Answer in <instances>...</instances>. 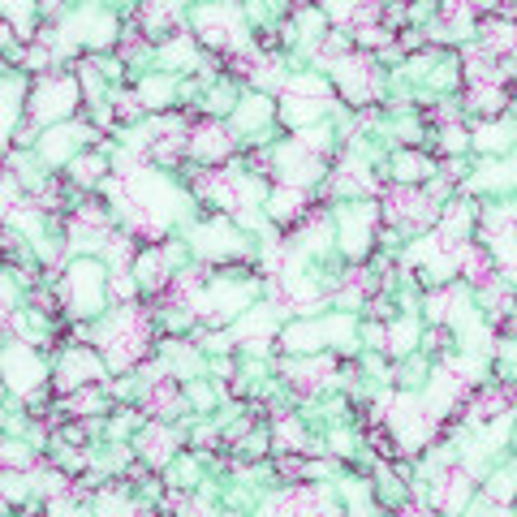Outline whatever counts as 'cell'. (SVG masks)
Here are the masks:
<instances>
[{
    "label": "cell",
    "mask_w": 517,
    "mask_h": 517,
    "mask_svg": "<svg viewBox=\"0 0 517 517\" xmlns=\"http://www.w3.org/2000/svg\"><path fill=\"white\" fill-rule=\"evenodd\" d=\"M229 134L220 130V125H198L194 134H190V151L194 155H212V160H216V155H229Z\"/></svg>",
    "instance_id": "obj_1"
},
{
    "label": "cell",
    "mask_w": 517,
    "mask_h": 517,
    "mask_svg": "<svg viewBox=\"0 0 517 517\" xmlns=\"http://www.w3.org/2000/svg\"><path fill=\"white\" fill-rule=\"evenodd\" d=\"M461 492H470V475H465V470H448L444 475V492L436 496V504L440 509H457L461 504Z\"/></svg>",
    "instance_id": "obj_2"
},
{
    "label": "cell",
    "mask_w": 517,
    "mask_h": 517,
    "mask_svg": "<svg viewBox=\"0 0 517 517\" xmlns=\"http://www.w3.org/2000/svg\"><path fill=\"white\" fill-rule=\"evenodd\" d=\"M147 405H151V414H173V409H177V384H173V380H160V384L151 388Z\"/></svg>",
    "instance_id": "obj_3"
},
{
    "label": "cell",
    "mask_w": 517,
    "mask_h": 517,
    "mask_svg": "<svg viewBox=\"0 0 517 517\" xmlns=\"http://www.w3.org/2000/svg\"><path fill=\"white\" fill-rule=\"evenodd\" d=\"M142 453H147V457H155V461H164V457H169V436H164L160 427L147 431V436H142Z\"/></svg>",
    "instance_id": "obj_4"
},
{
    "label": "cell",
    "mask_w": 517,
    "mask_h": 517,
    "mask_svg": "<svg viewBox=\"0 0 517 517\" xmlns=\"http://www.w3.org/2000/svg\"><path fill=\"white\" fill-rule=\"evenodd\" d=\"M113 113H117L121 121L138 117V95H117V103H113Z\"/></svg>",
    "instance_id": "obj_5"
},
{
    "label": "cell",
    "mask_w": 517,
    "mask_h": 517,
    "mask_svg": "<svg viewBox=\"0 0 517 517\" xmlns=\"http://www.w3.org/2000/svg\"><path fill=\"white\" fill-rule=\"evenodd\" d=\"M74 173H78V181H91V177L99 173V160H78V164H74Z\"/></svg>",
    "instance_id": "obj_6"
},
{
    "label": "cell",
    "mask_w": 517,
    "mask_h": 517,
    "mask_svg": "<svg viewBox=\"0 0 517 517\" xmlns=\"http://www.w3.org/2000/svg\"><path fill=\"white\" fill-rule=\"evenodd\" d=\"M358 39L375 47V43H384V39H388V30H380V26H367V30H358Z\"/></svg>",
    "instance_id": "obj_7"
},
{
    "label": "cell",
    "mask_w": 517,
    "mask_h": 517,
    "mask_svg": "<svg viewBox=\"0 0 517 517\" xmlns=\"http://www.w3.org/2000/svg\"><path fill=\"white\" fill-rule=\"evenodd\" d=\"M319 517H324V513H319Z\"/></svg>",
    "instance_id": "obj_8"
}]
</instances>
